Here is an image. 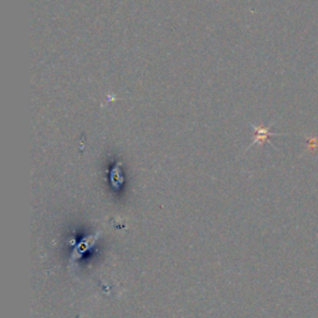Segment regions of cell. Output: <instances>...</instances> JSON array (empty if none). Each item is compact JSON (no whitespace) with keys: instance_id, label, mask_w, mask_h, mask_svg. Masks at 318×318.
Returning a JSON list of instances; mask_svg holds the SVG:
<instances>
[{"instance_id":"obj_2","label":"cell","mask_w":318,"mask_h":318,"mask_svg":"<svg viewBox=\"0 0 318 318\" xmlns=\"http://www.w3.org/2000/svg\"><path fill=\"white\" fill-rule=\"evenodd\" d=\"M252 128H254L255 130V138H254V141H252L251 146H254V144H257V143L258 144L265 143V142L269 139V137H271V136H276L275 133L270 132L269 128H265V127L252 126Z\"/></svg>"},{"instance_id":"obj_1","label":"cell","mask_w":318,"mask_h":318,"mask_svg":"<svg viewBox=\"0 0 318 318\" xmlns=\"http://www.w3.org/2000/svg\"><path fill=\"white\" fill-rule=\"evenodd\" d=\"M97 236H98V232L96 235H93V236L86 237L84 241H81V243H80V245H77V248L73 250L72 260H76V258H77L78 256H81V255L84 254L85 251H87V250H89L90 248H92V246L95 245L96 238H97Z\"/></svg>"}]
</instances>
